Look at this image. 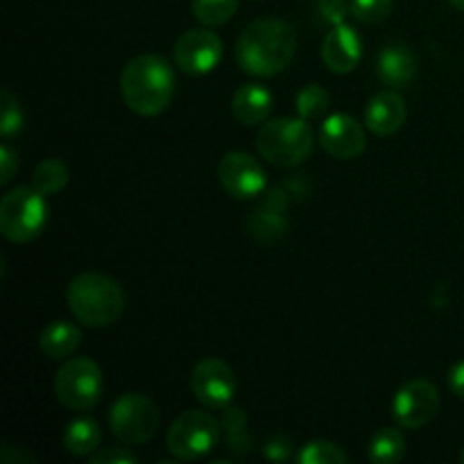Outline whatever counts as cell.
<instances>
[{
  "label": "cell",
  "mask_w": 464,
  "mask_h": 464,
  "mask_svg": "<svg viewBox=\"0 0 464 464\" xmlns=\"http://www.w3.org/2000/svg\"><path fill=\"white\" fill-rule=\"evenodd\" d=\"M362 59V39L358 30L352 25L343 23V25H334L329 34L324 36L322 44V62L335 75H347V72L356 71V66Z\"/></svg>",
  "instance_id": "14"
},
{
  "label": "cell",
  "mask_w": 464,
  "mask_h": 464,
  "mask_svg": "<svg viewBox=\"0 0 464 464\" xmlns=\"http://www.w3.org/2000/svg\"><path fill=\"white\" fill-rule=\"evenodd\" d=\"M408 116L406 100L397 91H381L367 102L365 127L376 136H392L403 127Z\"/></svg>",
  "instance_id": "15"
},
{
  "label": "cell",
  "mask_w": 464,
  "mask_h": 464,
  "mask_svg": "<svg viewBox=\"0 0 464 464\" xmlns=\"http://www.w3.org/2000/svg\"><path fill=\"white\" fill-rule=\"evenodd\" d=\"M320 145L334 159L352 161L365 152L367 139L356 118L349 113H331L320 127Z\"/></svg>",
  "instance_id": "13"
},
{
  "label": "cell",
  "mask_w": 464,
  "mask_h": 464,
  "mask_svg": "<svg viewBox=\"0 0 464 464\" xmlns=\"http://www.w3.org/2000/svg\"><path fill=\"white\" fill-rule=\"evenodd\" d=\"M175 66L190 77L208 75L222 59V39L213 30L193 27L177 39L172 48Z\"/></svg>",
  "instance_id": "10"
},
{
  "label": "cell",
  "mask_w": 464,
  "mask_h": 464,
  "mask_svg": "<svg viewBox=\"0 0 464 464\" xmlns=\"http://www.w3.org/2000/svg\"><path fill=\"white\" fill-rule=\"evenodd\" d=\"M417 75V57L406 44L385 45L376 59V77L390 89L408 86Z\"/></svg>",
  "instance_id": "16"
},
{
  "label": "cell",
  "mask_w": 464,
  "mask_h": 464,
  "mask_svg": "<svg viewBox=\"0 0 464 464\" xmlns=\"http://www.w3.org/2000/svg\"><path fill=\"white\" fill-rule=\"evenodd\" d=\"M240 0H193L190 7H193V16L198 18L202 25L207 27H218L225 25L227 21H231V16L238 9Z\"/></svg>",
  "instance_id": "24"
},
{
  "label": "cell",
  "mask_w": 464,
  "mask_h": 464,
  "mask_svg": "<svg viewBox=\"0 0 464 464\" xmlns=\"http://www.w3.org/2000/svg\"><path fill=\"white\" fill-rule=\"evenodd\" d=\"M297 53V34L281 18H261L240 32L236 62L252 77H275L290 66Z\"/></svg>",
  "instance_id": "1"
},
{
  "label": "cell",
  "mask_w": 464,
  "mask_h": 464,
  "mask_svg": "<svg viewBox=\"0 0 464 464\" xmlns=\"http://www.w3.org/2000/svg\"><path fill=\"white\" fill-rule=\"evenodd\" d=\"M313 145H315V134L302 116L263 122L256 136L258 154L279 168H293L306 161L313 152Z\"/></svg>",
  "instance_id": "4"
},
{
  "label": "cell",
  "mask_w": 464,
  "mask_h": 464,
  "mask_svg": "<svg viewBox=\"0 0 464 464\" xmlns=\"http://www.w3.org/2000/svg\"><path fill=\"white\" fill-rule=\"evenodd\" d=\"M121 95L136 116H159L175 98V71L159 54L134 57L121 72Z\"/></svg>",
  "instance_id": "2"
},
{
  "label": "cell",
  "mask_w": 464,
  "mask_h": 464,
  "mask_svg": "<svg viewBox=\"0 0 464 464\" xmlns=\"http://www.w3.org/2000/svg\"><path fill=\"white\" fill-rule=\"evenodd\" d=\"M23 130V109L18 104L16 95L9 89H3L0 93V131L5 139H14Z\"/></svg>",
  "instance_id": "27"
},
{
  "label": "cell",
  "mask_w": 464,
  "mask_h": 464,
  "mask_svg": "<svg viewBox=\"0 0 464 464\" xmlns=\"http://www.w3.org/2000/svg\"><path fill=\"white\" fill-rule=\"evenodd\" d=\"M161 412L157 403L139 392H127L113 401L109 411V429L118 442L127 447H139L150 442L159 433Z\"/></svg>",
  "instance_id": "7"
},
{
  "label": "cell",
  "mask_w": 464,
  "mask_h": 464,
  "mask_svg": "<svg viewBox=\"0 0 464 464\" xmlns=\"http://www.w3.org/2000/svg\"><path fill=\"white\" fill-rule=\"evenodd\" d=\"M449 388L453 390L456 397L464 399V361L456 362V365L451 367V372H449Z\"/></svg>",
  "instance_id": "33"
},
{
  "label": "cell",
  "mask_w": 464,
  "mask_h": 464,
  "mask_svg": "<svg viewBox=\"0 0 464 464\" xmlns=\"http://www.w3.org/2000/svg\"><path fill=\"white\" fill-rule=\"evenodd\" d=\"M285 229H288V222H285L284 216H279L276 208H261V211L249 218V234L263 245L275 243L276 238L285 234Z\"/></svg>",
  "instance_id": "23"
},
{
  "label": "cell",
  "mask_w": 464,
  "mask_h": 464,
  "mask_svg": "<svg viewBox=\"0 0 464 464\" xmlns=\"http://www.w3.org/2000/svg\"><path fill=\"white\" fill-rule=\"evenodd\" d=\"M331 104V95L324 86L320 84H308L304 86L297 93V100H295V107H297V113L304 118V121H315V118H322L326 113Z\"/></svg>",
  "instance_id": "25"
},
{
  "label": "cell",
  "mask_w": 464,
  "mask_h": 464,
  "mask_svg": "<svg viewBox=\"0 0 464 464\" xmlns=\"http://www.w3.org/2000/svg\"><path fill=\"white\" fill-rule=\"evenodd\" d=\"M190 390L195 399L207 408H227L238 390L234 370L220 358H202L190 372Z\"/></svg>",
  "instance_id": "11"
},
{
  "label": "cell",
  "mask_w": 464,
  "mask_h": 464,
  "mask_svg": "<svg viewBox=\"0 0 464 464\" xmlns=\"http://www.w3.org/2000/svg\"><path fill=\"white\" fill-rule=\"evenodd\" d=\"M460 460H462V464H464V449H462V453H460Z\"/></svg>",
  "instance_id": "35"
},
{
  "label": "cell",
  "mask_w": 464,
  "mask_h": 464,
  "mask_svg": "<svg viewBox=\"0 0 464 464\" xmlns=\"http://www.w3.org/2000/svg\"><path fill=\"white\" fill-rule=\"evenodd\" d=\"M220 424L231 451L238 453V456H245V453L249 451V430H247V417H245V412L229 403L227 408H222Z\"/></svg>",
  "instance_id": "22"
},
{
  "label": "cell",
  "mask_w": 464,
  "mask_h": 464,
  "mask_svg": "<svg viewBox=\"0 0 464 464\" xmlns=\"http://www.w3.org/2000/svg\"><path fill=\"white\" fill-rule=\"evenodd\" d=\"M104 394L102 370L91 358H71L54 374V397L63 408L75 412L91 411Z\"/></svg>",
  "instance_id": "6"
},
{
  "label": "cell",
  "mask_w": 464,
  "mask_h": 464,
  "mask_svg": "<svg viewBox=\"0 0 464 464\" xmlns=\"http://www.w3.org/2000/svg\"><path fill=\"white\" fill-rule=\"evenodd\" d=\"M392 12V0H352V16L365 25L385 21Z\"/></svg>",
  "instance_id": "28"
},
{
  "label": "cell",
  "mask_w": 464,
  "mask_h": 464,
  "mask_svg": "<svg viewBox=\"0 0 464 464\" xmlns=\"http://www.w3.org/2000/svg\"><path fill=\"white\" fill-rule=\"evenodd\" d=\"M82 344V331L72 322H50L44 331H41L39 347L53 361H62V358L72 356Z\"/></svg>",
  "instance_id": "18"
},
{
  "label": "cell",
  "mask_w": 464,
  "mask_h": 464,
  "mask_svg": "<svg viewBox=\"0 0 464 464\" xmlns=\"http://www.w3.org/2000/svg\"><path fill=\"white\" fill-rule=\"evenodd\" d=\"M68 181H71V172H68V166L62 159H44L32 172V186L44 195L62 193Z\"/></svg>",
  "instance_id": "21"
},
{
  "label": "cell",
  "mask_w": 464,
  "mask_h": 464,
  "mask_svg": "<svg viewBox=\"0 0 464 464\" xmlns=\"http://www.w3.org/2000/svg\"><path fill=\"white\" fill-rule=\"evenodd\" d=\"M136 462H139V458L122 447L100 449V451H95L93 456H91V464H136Z\"/></svg>",
  "instance_id": "30"
},
{
  "label": "cell",
  "mask_w": 464,
  "mask_h": 464,
  "mask_svg": "<svg viewBox=\"0 0 464 464\" xmlns=\"http://www.w3.org/2000/svg\"><path fill=\"white\" fill-rule=\"evenodd\" d=\"M218 179L222 188L236 199H254L266 190L267 177L261 163L243 150L227 152L218 163Z\"/></svg>",
  "instance_id": "12"
},
{
  "label": "cell",
  "mask_w": 464,
  "mask_h": 464,
  "mask_svg": "<svg viewBox=\"0 0 464 464\" xmlns=\"http://www.w3.org/2000/svg\"><path fill=\"white\" fill-rule=\"evenodd\" d=\"M263 456L272 462H285L293 456V442L284 435H276V438L267 440V444L263 447Z\"/></svg>",
  "instance_id": "31"
},
{
  "label": "cell",
  "mask_w": 464,
  "mask_h": 464,
  "mask_svg": "<svg viewBox=\"0 0 464 464\" xmlns=\"http://www.w3.org/2000/svg\"><path fill=\"white\" fill-rule=\"evenodd\" d=\"M299 464H347L349 456L344 453V449H340L338 444L326 442V440H315V442H308L306 447H302L297 456Z\"/></svg>",
  "instance_id": "26"
},
{
  "label": "cell",
  "mask_w": 464,
  "mask_h": 464,
  "mask_svg": "<svg viewBox=\"0 0 464 464\" xmlns=\"http://www.w3.org/2000/svg\"><path fill=\"white\" fill-rule=\"evenodd\" d=\"M315 9L320 21L329 23V25H343L344 18L352 14V3H347V0H317Z\"/></svg>",
  "instance_id": "29"
},
{
  "label": "cell",
  "mask_w": 464,
  "mask_h": 464,
  "mask_svg": "<svg viewBox=\"0 0 464 464\" xmlns=\"http://www.w3.org/2000/svg\"><path fill=\"white\" fill-rule=\"evenodd\" d=\"M222 424L204 411H188L177 417L166 433V447L179 460H199L216 449Z\"/></svg>",
  "instance_id": "8"
},
{
  "label": "cell",
  "mask_w": 464,
  "mask_h": 464,
  "mask_svg": "<svg viewBox=\"0 0 464 464\" xmlns=\"http://www.w3.org/2000/svg\"><path fill=\"white\" fill-rule=\"evenodd\" d=\"M449 3H451L458 12H464V0H449Z\"/></svg>",
  "instance_id": "34"
},
{
  "label": "cell",
  "mask_w": 464,
  "mask_h": 464,
  "mask_svg": "<svg viewBox=\"0 0 464 464\" xmlns=\"http://www.w3.org/2000/svg\"><path fill=\"white\" fill-rule=\"evenodd\" d=\"M66 302L72 315L89 329L116 324L127 306L125 290L116 279L100 272H84L68 284Z\"/></svg>",
  "instance_id": "3"
},
{
  "label": "cell",
  "mask_w": 464,
  "mask_h": 464,
  "mask_svg": "<svg viewBox=\"0 0 464 464\" xmlns=\"http://www.w3.org/2000/svg\"><path fill=\"white\" fill-rule=\"evenodd\" d=\"M406 456V438L397 426H385L372 438L370 460L374 464H397Z\"/></svg>",
  "instance_id": "20"
},
{
  "label": "cell",
  "mask_w": 464,
  "mask_h": 464,
  "mask_svg": "<svg viewBox=\"0 0 464 464\" xmlns=\"http://www.w3.org/2000/svg\"><path fill=\"white\" fill-rule=\"evenodd\" d=\"M18 170V154L9 143L0 145V184H9Z\"/></svg>",
  "instance_id": "32"
},
{
  "label": "cell",
  "mask_w": 464,
  "mask_h": 464,
  "mask_svg": "<svg viewBox=\"0 0 464 464\" xmlns=\"http://www.w3.org/2000/svg\"><path fill=\"white\" fill-rule=\"evenodd\" d=\"M48 222L45 195L34 186H16L0 199V234L9 243H32Z\"/></svg>",
  "instance_id": "5"
},
{
  "label": "cell",
  "mask_w": 464,
  "mask_h": 464,
  "mask_svg": "<svg viewBox=\"0 0 464 464\" xmlns=\"http://www.w3.org/2000/svg\"><path fill=\"white\" fill-rule=\"evenodd\" d=\"M440 392L424 379L408 381L397 390L392 399V417L401 429H424L438 417Z\"/></svg>",
  "instance_id": "9"
},
{
  "label": "cell",
  "mask_w": 464,
  "mask_h": 464,
  "mask_svg": "<svg viewBox=\"0 0 464 464\" xmlns=\"http://www.w3.org/2000/svg\"><path fill=\"white\" fill-rule=\"evenodd\" d=\"M102 442V429L93 417H77L63 430V447L75 458H91Z\"/></svg>",
  "instance_id": "19"
},
{
  "label": "cell",
  "mask_w": 464,
  "mask_h": 464,
  "mask_svg": "<svg viewBox=\"0 0 464 464\" xmlns=\"http://www.w3.org/2000/svg\"><path fill=\"white\" fill-rule=\"evenodd\" d=\"M275 98L263 84H243L231 100V113L245 127H256L270 118Z\"/></svg>",
  "instance_id": "17"
}]
</instances>
